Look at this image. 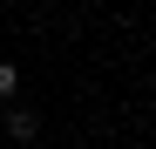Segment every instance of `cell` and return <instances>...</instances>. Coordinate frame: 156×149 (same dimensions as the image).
<instances>
[{
	"label": "cell",
	"mask_w": 156,
	"mask_h": 149,
	"mask_svg": "<svg viewBox=\"0 0 156 149\" xmlns=\"http://www.w3.org/2000/svg\"><path fill=\"white\" fill-rule=\"evenodd\" d=\"M7 136H14V142H34V136H41V115H34V109H7Z\"/></svg>",
	"instance_id": "1"
},
{
	"label": "cell",
	"mask_w": 156,
	"mask_h": 149,
	"mask_svg": "<svg viewBox=\"0 0 156 149\" xmlns=\"http://www.w3.org/2000/svg\"><path fill=\"white\" fill-rule=\"evenodd\" d=\"M14 88H20V68H14V61H0V102H14Z\"/></svg>",
	"instance_id": "2"
}]
</instances>
